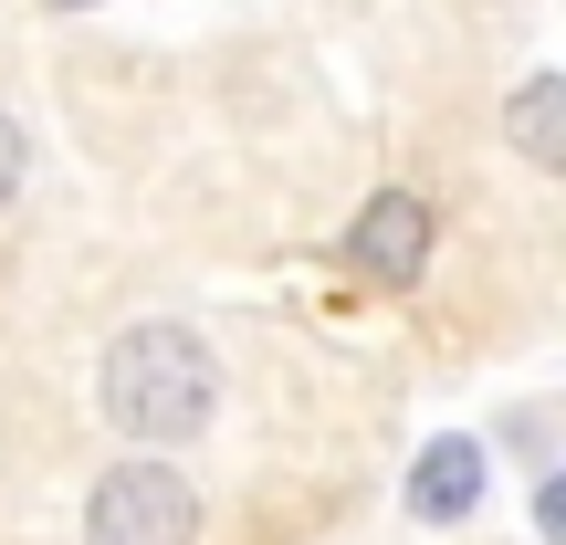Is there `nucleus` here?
<instances>
[{
  "label": "nucleus",
  "instance_id": "obj_1",
  "mask_svg": "<svg viewBox=\"0 0 566 545\" xmlns=\"http://www.w3.org/2000/svg\"><path fill=\"white\" fill-rule=\"evenodd\" d=\"M95 388H105V420H116L126 441H147V451L200 441V430L221 420V357H210L189 325H168V315L126 325V336L105 346Z\"/></svg>",
  "mask_w": 566,
  "mask_h": 545
},
{
  "label": "nucleus",
  "instance_id": "obj_2",
  "mask_svg": "<svg viewBox=\"0 0 566 545\" xmlns=\"http://www.w3.org/2000/svg\"><path fill=\"white\" fill-rule=\"evenodd\" d=\"M84 545H200V493H189V472L158 462V451L95 472V493H84Z\"/></svg>",
  "mask_w": 566,
  "mask_h": 545
},
{
  "label": "nucleus",
  "instance_id": "obj_3",
  "mask_svg": "<svg viewBox=\"0 0 566 545\" xmlns=\"http://www.w3.org/2000/svg\"><path fill=\"white\" fill-rule=\"evenodd\" d=\"M346 263L367 283H420L430 263V200L420 189H378V200L357 210V231H346Z\"/></svg>",
  "mask_w": 566,
  "mask_h": 545
},
{
  "label": "nucleus",
  "instance_id": "obj_4",
  "mask_svg": "<svg viewBox=\"0 0 566 545\" xmlns=\"http://www.w3.org/2000/svg\"><path fill=\"white\" fill-rule=\"evenodd\" d=\"M483 493H493V451L462 441V430H441V441L409 462V514H420V525H462V514H483Z\"/></svg>",
  "mask_w": 566,
  "mask_h": 545
},
{
  "label": "nucleus",
  "instance_id": "obj_5",
  "mask_svg": "<svg viewBox=\"0 0 566 545\" xmlns=\"http://www.w3.org/2000/svg\"><path fill=\"white\" fill-rule=\"evenodd\" d=\"M504 126H514V147H525L535 168H556L566 158V74H525L514 105H504Z\"/></svg>",
  "mask_w": 566,
  "mask_h": 545
},
{
  "label": "nucleus",
  "instance_id": "obj_6",
  "mask_svg": "<svg viewBox=\"0 0 566 545\" xmlns=\"http://www.w3.org/2000/svg\"><path fill=\"white\" fill-rule=\"evenodd\" d=\"M21 168H32V147H21V126H11V116H0V210H11V200H21Z\"/></svg>",
  "mask_w": 566,
  "mask_h": 545
},
{
  "label": "nucleus",
  "instance_id": "obj_7",
  "mask_svg": "<svg viewBox=\"0 0 566 545\" xmlns=\"http://www.w3.org/2000/svg\"><path fill=\"white\" fill-rule=\"evenodd\" d=\"M53 11H95V0H53Z\"/></svg>",
  "mask_w": 566,
  "mask_h": 545
}]
</instances>
